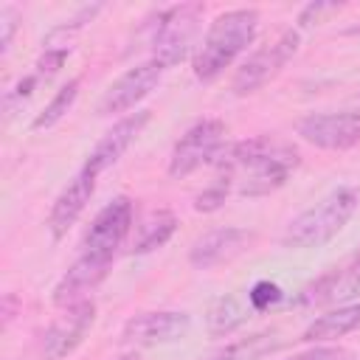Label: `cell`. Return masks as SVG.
I'll return each instance as SVG.
<instances>
[{"label": "cell", "mask_w": 360, "mask_h": 360, "mask_svg": "<svg viewBox=\"0 0 360 360\" xmlns=\"http://www.w3.org/2000/svg\"><path fill=\"white\" fill-rule=\"evenodd\" d=\"M132 200L127 194L112 197L90 222L84 239H82V253L96 256V259H115V250L124 245L129 228H132Z\"/></svg>", "instance_id": "7"}, {"label": "cell", "mask_w": 360, "mask_h": 360, "mask_svg": "<svg viewBox=\"0 0 360 360\" xmlns=\"http://www.w3.org/2000/svg\"><path fill=\"white\" fill-rule=\"evenodd\" d=\"M163 65H158L155 59H146L135 68H129L127 73H121L101 96L98 101V115H112V112H127L132 110L141 98H146L158 84H160V76H163Z\"/></svg>", "instance_id": "8"}, {"label": "cell", "mask_w": 360, "mask_h": 360, "mask_svg": "<svg viewBox=\"0 0 360 360\" xmlns=\"http://www.w3.org/2000/svg\"><path fill=\"white\" fill-rule=\"evenodd\" d=\"M256 31H259L256 8H231L217 14L191 59L194 76L200 82L217 79L225 68L233 65V59L242 51H248V45L256 39Z\"/></svg>", "instance_id": "2"}, {"label": "cell", "mask_w": 360, "mask_h": 360, "mask_svg": "<svg viewBox=\"0 0 360 360\" xmlns=\"http://www.w3.org/2000/svg\"><path fill=\"white\" fill-rule=\"evenodd\" d=\"M354 329H360V304L338 307V309H332V312L315 318V321L304 329L301 340H307V343L335 340V338H343V335H349V332H354Z\"/></svg>", "instance_id": "17"}, {"label": "cell", "mask_w": 360, "mask_h": 360, "mask_svg": "<svg viewBox=\"0 0 360 360\" xmlns=\"http://www.w3.org/2000/svg\"><path fill=\"white\" fill-rule=\"evenodd\" d=\"M248 298H250V307L253 309H267L270 304H276L281 298V290L273 281H256L253 290L248 292Z\"/></svg>", "instance_id": "26"}, {"label": "cell", "mask_w": 360, "mask_h": 360, "mask_svg": "<svg viewBox=\"0 0 360 360\" xmlns=\"http://www.w3.org/2000/svg\"><path fill=\"white\" fill-rule=\"evenodd\" d=\"M93 321H96L93 298H84V301H76V304L65 307V312L42 335V357L45 360H62L65 354H70L84 340Z\"/></svg>", "instance_id": "9"}, {"label": "cell", "mask_w": 360, "mask_h": 360, "mask_svg": "<svg viewBox=\"0 0 360 360\" xmlns=\"http://www.w3.org/2000/svg\"><path fill=\"white\" fill-rule=\"evenodd\" d=\"M79 84H82V79H70L68 84H62V87L56 90V96L45 104V110L31 121V129H48V127L59 124V121L65 118V112L73 107V101H76V96H79Z\"/></svg>", "instance_id": "21"}, {"label": "cell", "mask_w": 360, "mask_h": 360, "mask_svg": "<svg viewBox=\"0 0 360 360\" xmlns=\"http://www.w3.org/2000/svg\"><path fill=\"white\" fill-rule=\"evenodd\" d=\"M298 135L329 152L360 143V112H312L298 121Z\"/></svg>", "instance_id": "10"}, {"label": "cell", "mask_w": 360, "mask_h": 360, "mask_svg": "<svg viewBox=\"0 0 360 360\" xmlns=\"http://www.w3.org/2000/svg\"><path fill=\"white\" fill-rule=\"evenodd\" d=\"M357 202H360L357 188H349V186L335 188L321 202H315L312 208H307L304 214H298L287 225L281 242L287 248H318V245H326L352 219Z\"/></svg>", "instance_id": "3"}, {"label": "cell", "mask_w": 360, "mask_h": 360, "mask_svg": "<svg viewBox=\"0 0 360 360\" xmlns=\"http://www.w3.org/2000/svg\"><path fill=\"white\" fill-rule=\"evenodd\" d=\"M191 326V315L188 312H177V309H160V312H138L132 315L124 329H121V340L132 343V346H158V343H172L177 338H183Z\"/></svg>", "instance_id": "11"}, {"label": "cell", "mask_w": 360, "mask_h": 360, "mask_svg": "<svg viewBox=\"0 0 360 360\" xmlns=\"http://www.w3.org/2000/svg\"><path fill=\"white\" fill-rule=\"evenodd\" d=\"M174 231H177V217L172 211H152L138 225V236L132 242V253L143 256V253H152V250L163 248L172 239Z\"/></svg>", "instance_id": "18"}, {"label": "cell", "mask_w": 360, "mask_h": 360, "mask_svg": "<svg viewBox=\"0 0 360 360\" xmlns=\"http://www.w3.org/2000/svg\"><path fill=\"white\" fill-rule=\"evenodd\" d=\"M200 3H183V6H169L152 14L149 20V45H152V59L163 65L166 70L180 65L197 39L200 31Z\"/></svg>", "instance_id": "4"}, {"label": "cell", "mask_w": 360, "mask_h": 360, "mask_svg": "<svg viewBox=\"0 0 360 360\" xmlns=\"http://www.w3.org/2000/svg\"><path fill=\"white\" fill-rule=\"evenodd\" d=\"M346 34H349V37H360V25H352V28H346Z\"/></svg>", "instance_id": "30"}, {"label": "cell", "mask_w": 360, "mask_h": 360, "mask_svg": "<svg viewBox=\"0 0 360 360\" xmlns=\"http://www.w3.org/2000/svg\"><path fill=\"white\" fill-rule=\"evenodd\" d=\"M340 8H343L340 3H326V0L307 3V6L301 8V14H298V25H301V28H307V25H312V22H323V17L338 14Z\"/></svg>", "instance_id": "24"}, {"label": "cell", "mask_w": 360, "mask_h": 360, "mask_svg": "<svg viewBox=\"0 0 360 360\" xmlns=\"http://www.w3.org/2000/svg\"><path fill=\"white\" fill-rule=\"evenodd\" d=\"M149 118H152L149 110H135V112L124 115L121 121H115V124L101 135V141L93 146V152L87 155V160H84L82 169H87L90 174L98 177L104 169H110L112 163H118L121 155L132 146V141L141 135V129L149 124Z\"/></svg>", "instance_id": "12"}, {"label": "cell", "mask_w": 360, "mask_h": 360, "mask_svg": "<svg viewBox=\"0 0 360 360\" xmlns=\"http://www.w3.org/2000/svg\"><path fill=\"white\" fill-rule=\"evenodd\" d=\"M93 188H96V174H90L87 169H82L59 191V197L53 200L51 214H48V228H51V236L53 239H62L70 231V225L82 217V211L87 208V202L93 197Z\"/></svg>", "instance_id": "16"}, {"label": "cell", "mask_w": 360, "mask_h": 360, "mask_svg": "<svg viewBox=\"0 0 360 360\" xmlns=\"http://www.w3.org/2000/svg\"><path fill=\"white\" fill-rule=\"evenodd\" d=\"M118 360H138L135 354H127V357H118Z\"/></svg>", "instance_id": "31"}, {"label": "cell", "mask_w": 360, "mask_h": 360, "mask_svg": "<svg viewBox=\"0 0 360 360\" xmlns=\"http://www.w3.org/2000/svg\"><path fill=\"white\" fill-rule=\"evenodd\" d=\"M37 73L34 76H25V79H20L8 93H6V115H11L14 112V104H22L28 96H31V90L37 87Z\"/></svg>", "instance_id": "28"}, {"label": "cell", "mask_w": 360, "mask_h": 360, "mask_svg": "<svg viewBox=\"0 0 360 360\" xmlns=\"http://www.w3.org/2000/svg\"><path fill=\"white\" fill-rule=\"evenodd\" d=\"M298 163V149L290 141L273 135H256L231 143L217 158L219 177H225L231 183V191L242 197H264L281 188Z\"/></svg>", "instance_id": "1"}, {"label": "cell", "mask_w": 360, "mask_h": 360, "mask_svg": "<svg viewBox=\"0 0 360 360\" xmlns=\"http://www.w3.org/2000/svg\"><path fill=\"white\" fill-rule=\"evenodd\" d=\"M360 295V262H352L346 267H332L323 276H318L315 281H309L295 304L301 307H321V304H340Z\"/></svg>", "instance_id": "14"}, {"label": "cell", "mask_w": 360, "mask_h": 360, "mask_svg": "<svg viewBox=\"0 0 360 360\" xmlns=\"http://www.w3.org/2000/svg\"><path fill=\"white\" fill-rule=\"evenodd\" d=\"M298 42H301L298 31H295V28H287V31H281L278 39H273V42L262 45L259 51H253V53L239 65V70L233 73L231 90H233L236 96H250V93H256L259 87H264V84H267L270 79H276V76L284 70V65L295 56Z\"/></svg>", "instance_id": "6"}, {"label": "cell", "mask_w": 360, "mask_h": 360, "mask_svg": "<svg viewBox=\"0 0 360 360\" xmlns=\"http://www.w3.org/2000/svg\"><path fill=\"white\" fill-rule=\"evenodd\" d=\"M228 194H231V183H228L225 177H217L208 188H202V191L194 197V211H200V214H211V211L222 208V202L228 200Z\"/></svg>", "instance_id": "22"}, {"label": "cell", "mask_w": 360, "mask_h": 360, "mask_svg": "<svg viewBox=\"0 0 360 360\" xmlns=\"http://www.w3.org/2000/svg\"><path fill=\"white\" fill-rule=\"evenodd\" d=\"M287 360H357V354L343 349V346H315V349L298 352V354H292Z\"/></svg>", "instance_id": "25"}, {"label": "cell", "mask_w": 360, "mask_h": 360, "mask_svg": "<svg viewBox=\"0 0 360 360\" xmlns=\"http://www.w3.org/2000/svg\"><path fill=\"white\" fill-rule=\"evenodd\" d=\"M17 22H20L17 8L14 6H3L0 8V53H8L11 39H14V31H17Z\"/></svg>", "instance_id": "27"}, {"label": "cell", "mask_w": 360, "mask_h": 360, "mask_svg": "<svg viewBox=\"0 0 360 360\" xmlns=\"http://www.w3.org/2000/svg\"><path fill=\"white\" fill-rule=\"evenodd\" d=\"M70 56V48H59V45H45L42 48V56L37 59V76L39 79H48V76H53L62 65H65V59Z\"/></svg>", "instance_id": "23"}, {"label": "cell", "mask_w": 360, "mask_h": 360, "mask_svg": "<svg viewBox=\"0 0 360 360\" xmlns=\"http://www.w3.org/2000/svg\"><path fill=\"white\" fill-rule=\"evenodd\" d=\"M245 323V309L239 307V301L233 295H222L217 298L211 307H208V315H205V326L214 338H222V335H231L236 332L239 326Z\"/></svg>", "instance_id": "20"}, {"label": "cell", "mask_w": 360, "mask_h": 360, "mask_svg": "<svg viewBox=\"0 0 360 360\" xmlns=\"http://www.w3.org/2000/svg\"><path fill=\"white\" fill-rule=\"evenodd\" d=\"M278 346H281L278 332H256V335H248V338L228 343L211 360H259L264 354H273Z\"/></svg>", "instance_id": "19"}, {"label": "cell", "mask_w": 360, "mask_h": 360, "mask_svg": "<svg viewBox=\"0 0 360 360\" xmlns=\"http://www.w3.org/2000/svg\"><path fill=\"white\" fill-rule=\"evenodd\" d=\"M222 152H225V124L219 118H202L191 124L174 143L169 158V174L188 177L191 172L217 163Z\"/></svg>", "instance_id": "5"}, {"label": "cell", "mask_w": 360, "mask_h": 360, "mask_svg": "<svg viewBox=\"0 0 360 360\" xmlns=\"http://www.w3.org/2000/svg\"><path fill=\"white\" fill-rule=\"evenodd\" d=\"M17 309H20V298L14 295V292H6L3 295V304H0V315H3V329L11 323V318L17 315Z\"/></svg>", "instance_id": "29"}, {"label": "cell", "mask_w": 360, "mask_h": 360, "mask_svg": "<svg viewBox=\"0 0 360 360\" xmlns=\"http://www.w3.org/2000/svg\"><path fill=\"white\" fill-rule=\"evenodd\" d=\"M250 242H253V233L245 228H233V225L217 228V231H208L200 239H194V245L188 248V262L197 270H211V267H219V264L242 256Z\"/></svg>", "instance_id": "13"}, {"label": "cell", "mask_w": 360, "mask_h": 360, "mask_svg": "<svg viewBox=\"0 0 360 360\" xmlns=\"http://www.w3.org/2000/svg\"><path fill=\"white\" fill-rule=\"evenodd\" d=\"M110 264H112V262H107V259H96V256L82 253V256L65 270V276L56 281V287H53V304H56V307H70V304H76V301H84L87 292L96 290V287L107 278Z\"/></svg>", "instance_id": "15"}]
</instances>
